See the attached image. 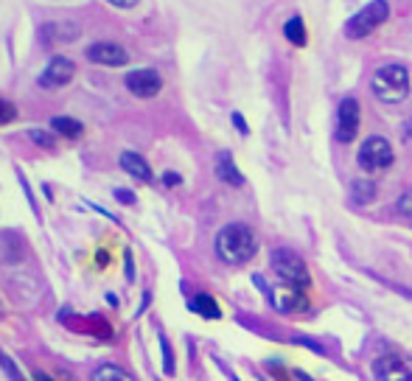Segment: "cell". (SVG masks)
<instances>
[{"mask_svg":"<svg viewBox=\"0 0 412 381\" xmlns=\"http://www.w3.org/2000/svg\"><path fill=\"white\" fill-rule=\"evenodd\" d=\"M115 200L121 205H135V194H132V190H126V188H115Z\"/></svg>","mask_w":412,"mask_h":381,"instance_id":"obj_25","label":"cell"},{"mask_svg":"<svg viewBox=\"0 0 412 381\" xmlns=\"http://www.w3.org/2000/svg\"><path fill=\"white\" fill-rule=\"evenodd\" d=\"M84 57H87V62H93L98 68H124V65H129V51L124 45H118V43H110V40H98V43L87 45Z\"/></svg>","mask_w":412,"mask_h":381,"instance_id":"obj_7","label":"cell"},{"mask_svg":"<svg viewBox=\"0 0 412 381\" xmlns=\"http://www.w3.org/2000/svg\"><path fill=\"white\" fill-rule=\"evenodd\" d=\"M351 197L359 202V205H367L376 200V182L373 179H353L351 182Z\"/></svg>","mask_w":412,"mask_h":381,"instance_id":"obj_18","label":"cell"},{"mask_svg":"<svg viewBox=\"0 0 412 381\" xmlns=\"http://www.w3.org/2000/svg\"><path fill=\"white\" fill-rule=\"evenodd\" d=\"M51 132H54V135H62V137H68V140H76V137L84 132V124L76 121V118H71V115H54V118H51Z\"/></svg>","mask_w":412,"mask_h":381,"instance_id":"obj_15","label":"cell"},{"mask_svg":"<svg viewBox=\"0 0 412 381\" xmlns=\"http://www.w3.org/2000/svg\"><path fill=\"white\" fill-rule=\"evenodd\" d=\"M0 367H3V373L12 378V381H26V375H23V370L17 367V361L9 356V353H3L0 350Z\"/></svg>","mask_w":412,"mask_h":381,"instance_id":"obj_20","label":"cell"},{"mask_svg":"<svg viewBox=\"0 0 412 381\" xmlns=\"http://www.w3.org/2000/svg\"><path fill=\"white\" fill-rule=\"evenodd\" d=\"M258 250V241H256V233L242 225V222H233V225H225L219 233H216V255L219 261L230 264V267H239V264H247Z\"/></svg>","mask_w":412,"mask_h":381,"instance_id":"obj_1","label":"cell"},{"mask_svg":"<svg viewBox=\"0 0 412 381\" xmlns=\"http://www.w3.org/2000/svg\"><path fill=\"white\" fill-rule=\"evenodd\" d=\"M216 177H219L222 182L233 185V188H242V185H244V174L236 168L230 151H219V154H216Z\"/></svg>","mask_w":412,"mask_h":381,"instance_id":"obj_14","label":"cell"},{"mask_svg":"<svg viewBox=\"0 0 412 381\" xmlns=\"http://www.w3.org/2000/svg\"><path fill=\"white\" fill-rule=\"evenodd\" d=\"M124 84H126V90H129L135 98H154V96L163 90V79H160V73L152 70V68H138V70L126 73Z\"/></svg>","mask_w":412,"mask_h":381,"instance_id":"obj_10","label":"cell"},{"mask_svg":"<svg viewBox=\"0 0 412 381\" xmlns=\"http://www.w3.org/2000/svg\"><path fill=\"white\" fill-rule=\"evenodd\" d=\"M188 308H191L193 314L205 317V320H219V317H222V311H219V303H216L211 294H196V297H191Z\"/></svg>","mask_w":412,"mask_h":381,"instance_id":"obj_16","label":"cell"},{"mask_svg":"<svg viewBox=\"0 0 412 381\" xmlns=\"http://www.w3.org/2000/svg\"><path fill=\"white\" fill-rule=\"evenodd\" d=\"M179 182H182V177H179L177 171H165V174H163V185L174 188V185H179Z\"/></svg>","mask_w":412,"mask_h":381,"instance_id":"obj_26","label":"cell"},{"mask_svg":"<svg viewBox=\"0 0 412 381\" xmlns=\"http://www.w3.org/2000/svg\"><path fill=\"white\" fill-rule=\"evenodd\" d=\"M370 90L378 101L384 104H398L409 96V73L404 65H381L376 73H373V82H370Z\"/></svg>","mask_w":412,"mask_h":381,"instance_id":"obj_2","label":"cell"},{"mask_svg":"<svg viewBox=\"0 0 412 381\" xmlns=\"http://www.w3.org/2000/svg\"><path fill=\"white\" fill-rule=\"evenodd\" d=\"M107 303H110V306H118V297L110 292V294H107Z\"/></svg>","mask_w":412,"mask_h":381,"instance_id":"obj_31","label":"cell"},{"mask_svg":"<svg viewBox=\"0 0 412 381\" xmlns=\"http://www.w3.org/2000/svg\"><path fill=\"white\" fill-rule=\"evenodd\" d=\"M29 137H31L37 146H43V149H54V146H57V137H54L51 132H45V129H29Z\"/></svg>","mask_w":412,"mask_h":381,"instance_id":"obj_22","label":"cell"},{"mask_svg":"<svg viewBox=\"0 0 412 381\" xmlns=\"http://www.w3.org/2000/svg\"><path fill=\"white\" fill-rule=\"evenodd\" d=\"M118 163H121V168L126 171V174H132L135 179H140V182H152V165L138 154V151H121V157H118Z\"/></svg>","mask_w":412,"mask_h":381,"instance_id":"obj_13","label":"cell"},{"mask_svg":"<svg viewBox=\"0 0 412 381\" xmlns=\"http://www.w3.org/2000/svg\"><path fill=\"white\" fill-rule=\"evenodd\" d=\"M272 269L284 283H292V286H300V289H306L311 283L306 261L292 250H275L272 253Z\"/></svg>","mask_w":412,"mask_h":381,"instance_id":"obj_5","label":"cell"},{"mask_svg":"<svg viewBox=\"0 0 412 381\" xmlns=\"http://www.w3.org/2000/svg\"><path fill=\"white\" fill-rule=\"evenodd\" d=\"M90 381H135V375L129 370H124L121 364H98L93 373H90Z\"/></svg>","mask_w":412,"mask_h":381,"instance_id":"obj_17","label":"cell"},{"mask_svg":"<svg viewBox=\"0 0 412 381\" xmlns=\"http://www.w3.org/2000/svg\"><path fill=\"white\" fill-rule=\"evenodd\" d=\"M284 37H286L292 45H297V48L306 45V40H309V37H306V26H303V20H300L297 15L284 26Z\"/></svg>","mask_w":412,"mask_h":381,"instance_id":"obj_19","label":"cell"},{"mask_svg":"<svg viewBox=\"0 0 412 381\" xmlns=\"http://www.w3.org/2000/svg\"><path fill=\"white\" fill-rule=\"evenodd\" d=\"M12 121H17V107L6 98H0V126H6Z\"/></svg>","mask_w":412,"mask_h":381,"instance_id":"obj_23","label":"cell"},{"mask_svg":"<svg viewBox=\"0 0 412 381\" xmlns=\"http://www.w3.org/2000/svg\"><path fill=\"white\" fill-rule=\"evenodd\" d=\"M392 160H395L392 146H390L381 135L367 137V140L362 143L359 154H356V163H359V168H362L365 174H381V171H387V168L392 165Z\"/></svg>","mask_w":412,"mask_h":381,"instance_id":"obj_3","label":"cell"},{"mask_svg":"<svg viewBox=\"0 0 412 381\" xmlns=\"http://www.w3.org/2000/svg\"><path fill=\"white\" fill-rule=\"evenodd\" d=\"M34 381H54V378H51L48 373H43V370H37V373H34Z\"/></svg>","mask_w":412,"mask_h":381,"instance_id":"obj_30","label":"cell"},{"mask_svg":"<svg viewBox=\"0 0 412 381\" xmlns=\"http://www.w3.org/2000/svg\"><path fill=\"white\" fill-rule=\"evenodd\" d=\"M373 375L378 381H412V359L401 353H384L373 361Z\"/></svg>","mask_w":412,"mask_h":381,"instance_id":"obj_9","label":"cell"},{"mask_svg":"<svg viewBox=\"0 0 412 381\" xmlns=\"http://www.w3.org/2000/svg\"><path fill=\"white\" fill-rule=\"evenodd\" d=\"M233 124H236V129H239L242 135H247V132H250V129H247V121L242 118V112H233Z\"/></svg>","mask_w":412,"mask_h":381,"instance_id":"obj_28","label":"cell"},{"mask_svg":"<svg viewBox=\"0 0 412 381\" xmlns=\"http://www.w3.org/2000/svg\"><path fill=\"white\" fill-rule=\"evenodd\" d=\"M73 76H76L73 59H68V57H51L48 65L43 68L37 84H40L43 90H62V87H68V84L73 82Z\"/></svg>","mask_w":412,"mask_h":381,"instance_id":"obj_6","label":"cell"},{"mask_svg":"<svg viewBox=\"0 0 412 381\" xmlns=\"http://www.w3.org/2000/svg\"><path fill=\"white\" fill-rule=\"evenodd\" d=\"M124 258H126V267H124V272H126V278H129V281H135V261H132V253H126Z\"/></svg>","mask_w":412,"mask_h":381,"instance_id":"obj_29","label":"cell"},{"mask_svg":"<svg viewBox=\"0 0 412 381\" xmlns=\"http://www.w3.org/2000/svg\"><path fill=\"white\" fill-rule=\"evenodd\" d=\"M398 214L401 216H412V188L404 190V194L398 197Z\"/></svg>","mask_w":412,"mask_h":381,"instance_id":"obj_24","label":"cell"},{"mask_svg":"<svg viewBox=\"0 0 412 381\" xmlns=\"http://www.w3.org/2000/svg\"><path fill=\"white\" fill-rule=\"evenodd\" d=\"M107 3L115 9H132V6H138V0H107Z\"/></svg>","mask_w":412,"mask_h":381,"instance_id":"obj_27","label":"cell"},{"mask_svg":"<svg viewBox=\"0 0 412 381\" xmlns=\"http://www.w3.org/2000/svg\"><path fill=\"white\" fill-rule=\"evenodd\" d=\"M264 294L270 297L272 308L281 311V314H297V311H306L309 308V300H306L303 289L300 286H292V283H281L275 289H267Z\"/></svg>","mask_w":412,"mask_h":381,"instance_id":"obj_8","label":"cell"},{"mask_svg":"<svg viewBox=\"0 0 412 381\" xmlns=\"http://www.w3.org/2000/svg\"><path fill=\"white\" fill-rule=\"evenodd\" d=\"M387 17H390V3H387V0H373L370 6H365L362 12H356V15L348 20L345 34H348L351 40H362V37L373 34Z\"/></svg>","mask_w":412,"mask_h":381,"instance_id":"obj_4","label":"cell"},{"mask_svg":"<svg viewBox=\"0 0 412 381\" xmlns=\"http://www.w3.org/2000/svg\"><path fill=\"white\" fill-rule=\"evenodd\" d=\"M157 342H160V353H163V373L165 375H174V353H171V345H168V339L163 334L157 336Z\"/></svg>","mask_w":412,"mask_h":381,"instance_id":"obj_21","label":"cell"},{"mask_svg":"<svg viewBox=\"0 0 412 381\" xmlns=\"http://www.w3.org/2000/svg\"><path fill=\"white\" fill-rule=\"evenodd\" d=\"M40 40L43 45H71L82 40V26L73 20H51L40 26Z\"/></svg>","mask_w":412,"mask_h":381,"instance_id":"obj_11","label":"cell"},{"mask_svg":"<svg viewBox=\"0 0 412 381\" xmlns=\"http://www.w3.org/2000/svg\"><path fill=\"white\" fill-rule=\"evenodd\" d=\"M359 135V101L356 98H342L337 110V140L351 143Z\"/></svg>","mask_w":412,"mask_h":381,"instance_id":"obj_12","label":"cell"}]
</instances>
